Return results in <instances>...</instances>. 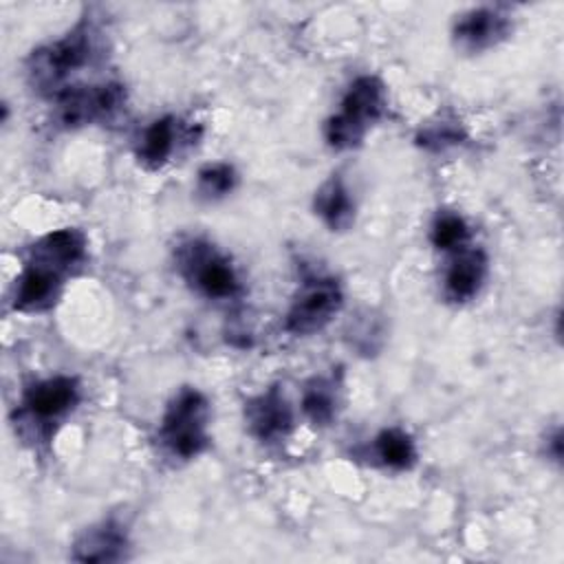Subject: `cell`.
<instances>
[{
	"instance_id": "8",
	"label": "cell",
	"mask_w": 564,
	"mask_h": 564,
	"mask_svg": "<svg viewBox=\"0 0 564 564\" xmlns=\"http://www.w3.org/2000/svg\"><path fill=\"white\" fill-rule=\"evenodd\" d=\"M77 401V381L70 377H53L35 383L24 394V410L31 419L51 421L70 410Z\"/></svg>"
},
{
	"instance_id": "12",
	"label": "cell",
	"mask_w": 564,
	"mask_h": 564,
	"mask_svg": "<svg viewBox=\"0 0 564 564\" xmlns=\"http://www.w3.org/2000/svg\"><path fill=\"white\" fill-rule=\"evenodd\" d=\"M315 209L333 231H341V229L350 227L355 207H352L350 194L339 176L328 178L319 187V192L315 196Z\"/></svg>"
},
{
	"instance_id": "9",
	"label": "cell",
	"mask_w": 564,
	"mask_h": 564,
	"mask_svg": "<svg viewBox=\"0 0 564 564\" xmlns=\"http://www.w3.org/2000/svg\"><path fill=\"white\" fill-rule=\"evenodd\" d=\"M247 419H249L251 432L267 443L284 438L293 423L291 408L286 405L284 397L275 388H271L269 392H264L262 397L249 403Z\"/></svg>"
},
{
	"instance_id": "2",
	"label": "cell",
	"mask_w": 564,
	"mask_h": 564,
	"mask_svg": "<svg viewBox=\"0 0 564 564\" xmlns=\"http://www.w3.org/2000/svg\"><path fill=\"white\" fill-rule=\"evenodd\" d=\"M161 438L174 456L194 458L207 445V401L194 390H181L170 403L163 425Z\"/></svg>"
},
{
	"instance_id": "16",
	"label": "cell",
	"mask_w": 564,
	"mask_h": 564,
	"mask_svg": "<svg viewBox=\"0 0 564 564\" xmlns=\"http://www.w3.org/2000/svg\"><path fill=\"white\" fill-rule=\"evenodd\" d=\"M302 408L315 425H326L335 416V386L328 379H315L304 390Z\"/></svg>"
},
{
	"instance_id": "11",
	"label": "cell",
	"mask_w": 564,
	"mask_h": 564,
	"mask_svg": "<svg viewBox=\"0 0 564 564\" xmlns=\"http://www.w3.org/2000/svg\"><path fill=\"white\" fill-rule=\"evenodd\" d=\"M126 535L123 531L112 524L104 522L101 527L88 529L79 542L75 544L73 557L79 562H115L123 557Z\"/></svg>"
},
{
	"instance_id": "4",
	"label": "cell",
	"mask_w": 564,
	"mask_h": 564,
	"mask_svg": "<svg viewBox=\"0 0 564 564\" xmlns=\"http://www.w3.org/2000/svg\"><path fill=\"white\" fill-rule=\"evenodd\" d=\"M341 308V289L333 278H317L302 286L300 295L289 308L286 330L295 335H311L322 330Z\"/></svg>"
},
{
	"instance_id": "7",
	"label": "cell",
	"mask_w": 564,
	"mask_h": 564,
	"mask_svg": "<svg viewBox=\"0 0 564 564\" xmlns=\"http://www.w3.org/2000/svg\"><path fill=\"white\" fill-rule=\"evenodd\" d=\"M121 104H123V88L119 84L73 88L59 97L57 117L64 126H82L93 119L112 115Z\"/></svg>"
},
{
	"instance_id": "15",
	"label": "cell",
	"mask_w": 564,
	"mask_h": 564,
	"mask_svg": "<svg viewBox=\"0 0 564 564\" xmlns=\"http://www.w3.org/2000/svg\"><path fill=\"white\" fill-rule=\"evenodd\" d=\"M375 449H377V456L381 458V463L388 467H394V469H405L414 460V445H412L410 436L394 427L383 430L377 436Z\"/></svg>"
},
{
	"instance_id": "1",
	"label": "cell",
	"mask_w": 564,
	"mask_h": 564,
	"mask_svg": "<svg viewBox=\"0 0 564 564\" xmlns=\"http://www.w3.org/2000/svg\"><path fill=\"white\" fill-rule=\"evenodd\" d=\"M386 90L383 84L372 77H359L348 88L339 115L328 119L326 139L337 150H348L361 143L368 126L383 115Z\"/></svg>"
},
{
	"instance_id": "10",
	"label": "cell",
	"mask_w": 564,
	"mask_h": 564,
	"mask_svg": "<svg viewBox=\"0 0 564 564\" xmlns=\"http://www.w3.org/2000/svg\"><path fill=\"white\" fill-rule=\"evenodd\" d=\"M487 260L478 249H463L449 264L445 275V291L452 300L465 302L476 295L485 278Z\"/></svg>"
},
{
	"instance_id": "3",
	"label": "cell",
	"mask_w": 564,
	"mask_h": 564,
	"mask_svg": "<svg viewBox=\"0 0 564 564\" xmlns=\"http://www.w3.org/2000/svg\"><path fill=\"white\" fill-rule=\"evenodd\" d=\"M62 258L44 249L42 245L33 247V260L15 280V293H13V308L33 313L51 306V302L57 295V286L62 284V273L68 269Z\"/></svg>"
},
{
	"instance_id": "5",
	"label": "cell",
	"mask_w": 564,
	"mask_h": 564,
	"mask_svg": "<svg viewBox=\"0 0 564 564\" xmlns=\"http://www.w3.org/2000/svg\"><path fill=\"white\" fill-rule=\"evenodd\" d=\"M90 55L88 29L77 26L55 44L33 53L31 77L40 88L57 86L70 70L86 64Z\"/></svg>"
},
{
	"instance_id": "14",
	"label": "cell",
	"mask_w": 564,
	"mask_h": 564,
	"mask_svg": "<svg viewBox=\"0 0 564 564\" xmlns=\"http://www.w3.org/2000/svg\"><path fill=\"white\" fill-rule=\"evenodd\" d=\"M172 148H174V121L170 117H163V119H156L143 132L141 148H139V159L148 167H159V165L165 163Z\"/></svg>"
},
{
	"instance_id": "13",
	"label": "cell",
	"mask_w": 564,
	"mask_h": 564,
	"mask_svg": "<svg viewBox=\"0 0 564 564\" xmlns=\"http://www.w3.org/2000/svg\"><path fill=\"white\" fill-rule=\"evenodd\" d=\"M507 31V20L489 9H476L456 24V37L467 48H482Z\"/></svg>"
},
{
	"instance_id": "18",
	"label": "cell",
	"mask_w": 564,
	"mask_h": 564,
	"mask_svg": "<svg viewBox=\"0 0 564 564\" xmlns=\"http://www.w3.org/2000/svg\"><path fill=\"white\" fill-rule=\"evenodd\" d=\"M198 185H200V192L207 196H223L234 187V170L225 163L207 165L198 174Z\"/></svg>"
},
{
	"instance_id": "19",
	"label": "cell",
	"mask_w": 564,
	"mask_h": 564,
	"mask_svg": "<svg viewBox=\"0 0 564 564\" xmlns=\"http://www.w3.org/2000/svg\"><path fill=\"white\" fill-rule=\"evenodd\" d=\"M460 132L456 126L452 123H441V126H432L421 134V143L430 145V148H445L449 143H458Z\"/></svg>"
},
{
	"instance_id": "17",
	"label": "cell",
	"mask_w": 564,
	"mask_h": 564,
	"mask_svg": "<svg viewBox=\"0 0 564 564\" xmlns=\"http://www.w3.org/2000/svg\"><path fill=\"white\" fill-rule=\"evenodd\" d=\"M467 225L456 214H443L432 227V242L438 249H458L467 240Z\"/></svg>"
},
{
	"instance_id": "6",
	"label": "cell",
	"mask_w": 564,
	"mask_h": 564,
	"mask_svg": "<svg viewBox=\"0 0 564 564\" xmlns=\"http://www.w3.org/2000/svg\"><path fill=\"white\" fill-rule=\"evenodd\" d=\"M187 278L209 297H231L238 293V278L231 264L209 245L192 242L183 253Z\"/></svg>"
}]
</instances>
